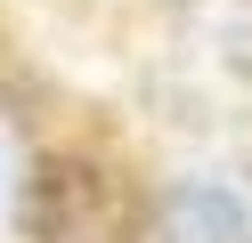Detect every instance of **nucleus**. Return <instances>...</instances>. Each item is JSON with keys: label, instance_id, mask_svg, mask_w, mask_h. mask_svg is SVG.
Instances as JSON below:
<instances>
[{"label": "nucleus", "instance_id": "1", "mask_svg": "<svg viewBox=\"0 0 252 243\" xmlns=\"http://www.w3.org/2000/svg\"><path fill=\"white\" fill-rule=\"evenodd\" d=\"M130 227H138L130 194H122V178L98 170V162L57 154V162H41L33 187H25V235H41V243H130Z\"/></svg>", "mask_w": 252, "mask_h": 243}, {"label": "nucleus", "instance_id": "2", "mask_svg": "<svg viewBox=\"0 0 252 243\" xmlns=\"http://www.w3.org/2000/svg\"><path fill=\"white\" fill-rule=\"evenodd\" d=\"M155 235L163 243H244L252 211H244V194L220 187V178H179V187L163 194V211H155Z\"/></svg>", "mask_w": 252, "mask_h": 243}, {"label": "nucleus", "instance_id": "3", "mask_svg": "<svg viewBox=\"0 0 252 243\" xmlns=\"http://www.w3.org/2000/svg\"><path fill=\"white\" fill-rule=\"evenodd\" d=\"M0 187H8V162H0Z\"/></svg>", "mask_w": 252, "mask_h": 243}, {"label": "nucleus", "instance_id": "4", "mask_svg": "<svg viewBox=\"0 0 252 243\" xmlns=\"http://www.w3.org/2000/svg\"><path fill=\"white\" fill-rule=\"evenodd\" d=\"M244 243H252V235H244Z\"/></svg>", "mask_w": 252, "mask_h": 243}]
</instances>
